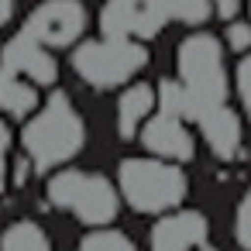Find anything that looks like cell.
I'll list each match as a JSON object with an SVG mask.
<instances>
[{"instance_id": "obj_1", "label": "cell", "mask_w": 251, "mask_h": 251, "mask_svg": "<svg viewBox=\"0 0 251 251\" xmlns=\"http://www.w3.org/2000/svg\"><path fill=\"white\" fill-rule=\"evenodd\" d=\"M227 66L224 45L210 31H193L176 52V83L158 90L162 110H172L186 121H203L206 114L227 107Z\"/></svg>"}, {"instance_id": "obj_2", "label": "cell", "mask_w": 251, "mask_h": 251, "mask_svg": "<svg viewBox=\"0 0 251 251\" xmlns=\"http://www.w3.org/2000/svg\"><path fill=\"white\" fill-rule=\"evenodd\" d=\"M21 145L35 169H55L73 162L86 145V121L66 93L49 97L25 124Z\"/></svg>"}, {"instance_id": "obj_3", "label": "cell", "mask_w": 251, "mask_h": 251, "mask_svg": "<svg viewBox=\"0 0 251 251\" xmlns=\"http://www.w3.org/2000/svg\"><path fill=\"white\" fill-rule=\"evenodd\" d=\"M189 179L179 162H165L155 155L124 158L117 165V193L138 213H172L186 200Z\"/></svg>"}, {"instance_id": "obj_4", "label": "cell", "mask_w": 251, "mask_h": 251, "mask_svg": "<svg viewBox=\"0 0 251 251\" xmlns=\"http://www.w3.org/2000/svg\"><path fill=\"white\" fill-rule=\"evenodd\" d=\"M45 193L52 206H59L62 213L76 217L86 227H110L121 210L117 186L107 176L90 172V169H59L49 179Z\"/></svg>"}, {"instance_id": "obj_5", "label": "cell", "mask_w": 251, "mask_h": 251, "mask_svg": "<svg viewBox=\"0 0 251 251\" xmlns=\"http://www.w3.org/2000/svg\"><path fill=\"white\" fill-rule=\"evenodd\" d=\"M145 66H148V52L141 42H131V38H107L103 35V38L83 42L73 52L76 76L93 90L127 86Z\"/></svg>"}, {"instance_id": "obj_6", "label": "cell", "mask_w": 251, "mask_h": 251, "mask_svg": "<svg viewBox=\"0 0 251 251\" xmlns=\"http://www.w3.org/2000/svg\"><path fill=\"white\" fill-rule=\"evenodd\" d=\"M90 25V14L83 7V0H42V4L28 14L25 31L45 49H69L83 38Z\"/></svg>"}, {"instance_id": "obj_7", "label": "cell", "mask_w": 251, "mask_h": 251, "mask_svg": "<svg viewBox=\"0 0 251 251\" xmlns=\"http://www.w3.org/2000/svg\"><path fill=\"white\" fill-rule=\"evenodd\" d=\"M165 7L162 0H103L100 7V28L107 38H131L145 42L155 38L165 28Z\"/></svg>"}, {"instance_id": "obj_8", "label": "cell", "mask_w": 251, "mask_h": 251, "mask_svg": "<svg viewBox=\"0 0 251 251\" xmlns=\"http://www.w3.org/2000/svg\"><path fill=\"white\" fill-rule=\"evenodd\" d=\"M138 141L155 155V158H165V162H189L196 155V138L193 131L186 127V117L172 114V110H158L151 114L141 131H138Z\"/></svg>"}, {"instance_id": "obj_9", "label": "cell", "mask_w": 251, "mask_h": 251, "mask_svg": "<svg viewBox=\"0 0 251 251\" xmlns=\"http://www.w3.org/2000/svg\"><path fill=\"white\" fill-rule=\"evenodd\" d=\"M151 251H217L210 224L196 210H172L151 227Z\"/></svg>"}, {"instance_id": "obj_10", "label": "cell", "mask_w": 251, "mask_h": 251, "mask_svg": "<svg viewBox=\"0 0 251 251\" xmlns=\"http://www.w3.org/2000/svg\"><path fill=\"white\" fill-rule=\"evenodd\" d=\"M0 66L18 73V76H25V79H31L35 86H52L59 79V62H55L52 49L38 45L28 35H18V38H11L4 45V52H0Z\"/></svg>"}, {"instance_id": "obj_11", "label": "cell", "mask_w": 251, "mask_h": 251, "mask_svg": "<svg viewBox=\"0 0 251 251\" xmlns=\"http://www.w3.org/2000/svg\"><path fill=\"white\" fill-rule=\"evenodd\" d=\"M196 127H200L203 141L210 145V151L220 162H234L241 155V148H244V127H241V117L230 107H220V110L206 114Z\"/></svg>"}, {"instance_id": "obj_12", "label": "cell", "mask_w": 251, "mask_h": 251, "mask_svg": "<svg viewBox=\"0 0 251 251\" xmlns=\"http://www.w3.org/2000/svg\"><path fill=\"white\" fill-rule=\"evenodd\" d=\"M155 103H158V90L151 83H131L121 100H117V131L124 141L138 138L141 124L155 114Z\"/></svg>"}, {"instance_id": "obj_13", "label": "cell", "mask_w": 251, "mask_h": 251, "mask_svg": "<svg viewBox=\"0 0 251 251\" xmlns=\"http://www.w3.org/2000/svg\"><path fill=\"white\" fill-rule=\"evenodd\" d=\"M0 110L11 117H31L38 110V86L0 66Z\"/></svg>"}, {"instance_id": "obj_14", "label": "cell", "mask_w": 251, "mask_h": 251, "mask_svg": "<svg viewBox=\"0 0 251 251\" xmlns=\"http://www.w3.org/2000/svg\"><path fill=\"white\" fill-rule=\"evenodd\" d=\"M0 251H52V241H49L42 224L18 220L0 234Z\"/></svg>"}, {"instance_id": "obj_15", "label": "cell", "mask_w": 251, "mask_h": 251, "mask_svg": "<svg viewBox=\"0 0 251 251\" xmlns=\"http://www.w3.org/2000/svg\"><path fill=\"white\" fill-rule=\"evenodd\" d=\"M165 18L179 21V25H206L213 14V0H162Z\"/></svg>"}, {"instance_id": "obj_16", "label": "cell", "mask_w": 251, "mask_h": 251, "mask_svg": "<svg viewBox=\"0 0 251 251\" xmlns=\"http://www.w3.org/2000/svg\"><path fill=\"white\" fill-rule=\"evenodd\" d=\"M76 251H138V248H134V241L124 230H117V227H97L93 234H86L79 241Z\"/></svg>"}, {"instance_id": "obj_17", "label": "cell", "mask_w": 251, "mask_h": 251, "mask_svg": "<svg viewBox=\"0 0 251 251\" xmlns=\"http://www.w3.org/2000/svg\"><path fill=\"white\" fill-rule=\"evenodd\" d=\"M234 90H237V100H241L244 117L251 121V49L241 52V59H237V69H234Z\"/></svg>"}, {"instance_id": "obj_18", "label": "cell", "mask_w": 251, "mask_h": 251, "mask_svg": "<svg viewBox=\"0 0 251 251\" xmlns=\"http://www.w3.org/2000/svg\"><path fill=\"white\" fill-rule=\"evenodd\" d=\"M234 237L244 251H251V186H248V193L241 196V203L234 210Z\"/></svg>"}, {"instance_id": "obj_19", "label": "cell", "mask_w": 251, "mask_h": 251, "mask_svg": "<svg viewBox=\"0 0 251 251\" xmlns=\"http://www.w3.org/2000/svg\"><path fill=\"white\" fill-rule=\"evenodd\" d=\"M227 42H230V49L248 52L251 49V25H230L227 28Z\"/></svg>"}, {"instance_id": "obj_20", "label": "cell", "mask_w": 251, "mask_h": 251, "mask_svg": "<svg viewBox=\"0 0 251 251\" xmlns=\"http://www.w3.org/2000/svg\"><path fill=\"white\" fill-rule=\"evenodd\" d=\"M7 162H11V127L0 121V176L7 172Z\"/></svg>"}, {"instance_id": "obj_21", "label": "cell", "mask_w": 251, "mask_h": 251, "mask_svg": "<svg viewBox=\"0 0 251 251\" xmlns=\"http://www.w3.org/2000/svg\"><path fill=\"white\" fill-rule=\"evenodd\" d=\"M14 18V0H0V28Z\"/></svg>"}, {"instance_id": "obj_22", "label": "cell", "mask_w": 251, "mask_h": 251, "mask_svg": "<svg viewBox=\"0 0 251 251\" xmlns=\"http://www.w3.org/2000/svg\"><path fill=\"white\" fill-rule=\"evenodd\" d=\"M248 11H251V0H248Z\"/></svg>"}]
</instances>
